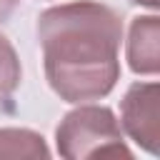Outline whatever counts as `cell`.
<instances>
[{
	"label": "cell",
	"mask_w": 160,
	"mask_h": 160,
	"mask_svg": "<svg viewBox=\"0 0 160 160\" xmlns=\"http://www.w3.org/2000/svg\"><path fill=\"white\" fill-rule=\"evenodd\" d=\"M20 78H22V70H20L18 52L12 42L5 35H0V102L12 98V92L20 85Z\"/></svg>",
	"instance_id": "obj_6"
},
{
	"label": "cell",
	"mask_w": 160,
	"mask_h": 160,
	"mask_svg": "<svg viewBox=\"0 0 160 160\" xmlns=\"http://www.w3.org/2000/svg\"><path fill=\"white\" fill-rule=\"evenodd\" d=\"M55 142L58 152L68 160H85L100 155L132 158L130 148L122 140V128L115 112L105 105L80 102L60 120L55 130Z\"/></svg>",
	"instance_id": "obj_2"
},
{
	"label": "cell",
	"mask_w": 160,
	"mask_h": 160,
	"mask_svg": "<svg viewBox=\"0 0 160 160\" xmlns=\"http://www.w3.org/2000/svg\"><path fill=\"white\" fill-rule=\"evenodd\" d=\"M132 5H145V8H150V10H158V5H160V0H130Z\"/></svg>",
	"instance_id": "obj_8"
},
{
	"label": "cell",
	"mask_w": 160,
	"mask_h": 160,
	"mask_svg": "<svg viewBox=\"0 0 160 160\" xmlns=\"http://www.w3.org/2000/svg\"><path fill=\"white\" fill-rule=\"evenodd\" d=\"M40 132L28 128H0V158H48Z\"/></svg>",
	"instance_id": "obj_5"
},
{
	"label": "cell",
	"mask_w": 160,
	"mask_h": 160,
	"mask_svg": "<svg viewBox=\"0 0 160 160\" xmlns=\"http://www.w3.org/2000/svg\"><path fill=\"white\" fill-rule=\"evenodd\" d=\"M18 0H0V22H8V18L12 15Z\"/></svg>",
	"instance_id": "obj_7"
},
{
	"label": "cell",
	"mask_w": 160,
	"mask_h": 160,
	"mask_svg": "<svg viewBox=\"0 0 160 160\" xmlns=\"http://www.w3.org/2000/svg\"><path fill=\"white\" fill-rule=\"evenodd\" d=\"M158 82H132L120 102V125L142 150L158 152Z\"/></svg>",
	"instance_id": "obj_3"
},
{
	"label": "cell",
	"mask_w": 160,
	"mask_h": 160,
	"mask_svg": "<svg viewBox=\"0 0 160 160\" xmlns=\"http://www.w3.org/2000/svg\"><path fill=\"white\" fill-rule=\"evenodd\" d=\"M45 78L65 102H90L110 95L120 80V15L98 2L55 5L38 18Z\"/></svg>",
	"instance_id": "obj_1"
},
{
	"label": "cell",
	"mask_w": 160,
	"mask_h": 160,
	"mask_svg": "<svg viewBox=\"0 0 160 160\" xmlns=\"http://www.w3.org/2000/svg\"><path fill=\"white\" fill-rule=\"evenodd\" d=\"M128 65L138 75H158L160 70V20L158 15H138L128 32Z\"/></svg>",
	"instance_id": "obj_4"
}]
</instances>
